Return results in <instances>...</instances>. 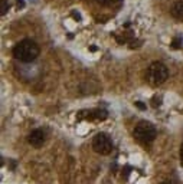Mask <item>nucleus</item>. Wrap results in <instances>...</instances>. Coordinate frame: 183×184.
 Here are the masks:
<instances>
[{
	"instance_id": "obj_9",
	"label": "nucleus",
	"mask_w": 183,
	"mask_h": 184,
	"mask_svg": "<svg viewBox=\"0 0 183 184\" xmlns=\"http://www.w3.org/2000/svg\"><path fill=\"white\" fill-rule=\"evenodd\" d=\"M180 163L183 164V144H182V147H180Z\"/></svg>"
},
{
	"instance_id": "obj_10",
	"label": "nucleus",
	"mask_w": 183,
	"mask_h": 184,
	"mask_svg": "<svg viewBox=\"0 0 183 184\" xmlns=\"http://www.w3.org/2000/svg\"><path fill=\"white\" fill-rule=\"evenodd\" d=\"M136 105H137V106H139L140 109H144V108H146V106H144V105H143L142 102H136Z\"/></svg>"
},
{
	"instance_id": "obj_7",
	"label": "nucleus",
	"mask_w": 183,
	"mask_h": 184,
	"mask_svg": "<svg viewBox=\"0 0 183 184\" xmlns=\"http://www.w3.org/2000/svg\"><path fill=\"white\" fill-rule=\"evenodd\" d=\"M100 4H102V6H114V4H117L120 0H97Z\"/></svg>"
},
{
	"instance_id": "obj_1",
	"label": "nucleus",
	"mask_w": 183,
	"mask_h": 184,
	"mask_svg": "<svg viewBox=\"0 0 183 184\" xmlns=\"http://www.w3.org/2000/svg\"><path fill=\"white\" fill-rule=\"evenodd\" d=\"M39 52L41 50H39V46L36 45V42H33L30 39L20 40L13 48V56L16 58L17 61L23 62V64L33 62L35 59L39 56Z\"/></svg>"
},
{
	"instance_id": "obj_4",
	"label": "nucleus",
	"mask_w": 183,
	"mask_h": 184,
	"mask_svg": "<svg viewBox=\"0 0 183 184\" xmlns=\"http://www.w3.org/2000/svg\"><path fill=\"white\" fill-rule=\"evenodd\" d=\"M92 148H94V151L101 155H107L113 151V141L107 134L98 132L92 140Z\"/></svg>"
},
{
	"instance_id": "obj_2",
	"label": "nucleus",
	"mask_w": 183,
	"mask_h": 184,
	"mask_svg": "<svg viewBox=\"0 0 183 184\" xmlns=\"http://www.w3.org/2000/svg\"><path fill=\"white\" fill-rule=\"evenodd\" d=\"M146 78H147L150 85L159 86L163 82H166V79L169 78V69H167L166 65L162 64V62H153L147 68Z\"/></svg>"
},
{
	"instance_id": "obj_6",
	"label": "nucleus",
	"mask_w": 183,
	"mask_h": 184,
	"mask_svg": "<svg viewBox=\"0 0 183 184\" xmlns=\"http://www.w3.org/2000/svg\"><path fill=\"white\" fill-rule=\"evenodd\" d=\"M172 15L176 19H183V1H176L172 6Z\"/></svg>"
},
{
	"instance_id": "obj_5",
	"label": "nucleus",
	"mask_w": 183,
	"mask_h": 184,
	"mask_svg": "<svg viewBox=\"0 0 183 184\" xmlns=\"http://www.w3.org/2000/svg\"><path fill=\"white\" fill-rule=\"evenodd\" d=\"M45 141H46V134H45L43 129H33L27 137V143L32 147H36V148L42 147Z\"/></svg>"
},
{
	"instance_id": "obj_8",
	"label": "nucleus",
	"mask_w": 183,
	"mask_h": 184,
	"mask_svg": "<svg viewBox=\"0 0 183 184\" xmlns=\"http://www.w3.org/2000/svg\"><path fill=\"white\" fill-rule=\"evenodd\" d=\"M160 184H176L175 181H172V180H164V181H162Z\"/></svg>"
},
{
	"instance_id": "obj_3",
	"label": "nucleus",
	"mask_w": 183,
	"mask_h": 184,
	"mask_svg": "<svg viewBox=\"0 0 183 184\" xmlns=\"http://www.w3.org/2000/svg\"><path fill=\"white\" fill-rule=\"evenodd\" d=\"M156 134H157V132H156L154 125L147 122V121L139 122L133 131L134 138H136L139 143H142V144H150V143H153L154 138H156Z\"/></svg>"
}]
</instances>
